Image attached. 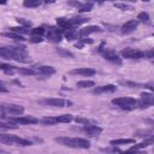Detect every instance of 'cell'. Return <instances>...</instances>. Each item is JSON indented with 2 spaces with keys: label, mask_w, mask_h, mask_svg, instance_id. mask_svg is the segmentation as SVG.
I'll list each match as a JSON object with an SVG mask.
<instances>
[{
  "label": "cell",
  "mask_w": 154,
  "mask_h": 154,
  "mask_svg": "<svg viewBox=\"0 0 154 154\" xmlns=\"http://www.w3.org/2000/svg\"><path fill=\"white\" fill-rule=\"evenodd\" d=\"M11 122L16 124H23V125H30V124H37L40 120L32 116H17L11 119Z\"/></svg>",
  "instance_id": "cell-8"
},
{
  "label": "cell",
  "mask_w": 154,
  "mask_h": 154,
  "mask_svg": "<svg viewBox=\"0 0 154 154\" xmlns=\"http://www.w3.org/2000/svg\"><path fill=\"white\" fill-rule=\"evenodd\" d=\"M114 6H116L117 8L124 10V11H132V10H135V8H134V6L128 5V4H124V2H116V4H114Z\"/></svg>",
  "instance_id": "cell-30"
},
{
  "label": "cell",
  "mask_w": 154,
  "mask_h": 154,
  "mask_svg": "<svg viewBox=\"0 0 154 154\" xmlns=\"http://www.w3.org/2000/svg\"><path fill=\"white\" fill-rule=\"evenodd\" d=\"M16 71L22 75H36L37 73L34 67H18L16 69Z\"/></svg>",
  "instance_id": "cell-24"
},
{
  "label": "cell",
  "mask_w": 154,
  "mask_h": 154,
  "mask_svg": "<svg viewBox=\"0 0 154 154\" xmlns=\"http://www.w3.org/2000/svg\"><path fill=\"white\" fill-rule=\"evenodd\" d=\"M112 103L125 109H132L137 106V100L130 96H122V97H116L112 100Z\"/></svg>",
  "instance_id": "cell-3"
},
{
  "label": "cell",
  "mask_w": 154,
  "mask_h": 154,
  "mask_svg": "<svg viewBox=\"0 0 154 154\" xmlns=\"http://www.w3.org/2000/svg\"><path fill=\"white\" fill-rule=\"evenodd\" d=\"M17 22H18L19 24H22L23 26H25V28H29V26L31 25V22H30V20H26V19H24V18H17Z\"/></svg>",
  "instance_id": "cell-37"
},
{
  "label": "cell",
  "mask_w": 154,
  "mask_h": 154,
  "mask_svg": "<svg viewBox=\"0 0 154 154\" xmlns=\"http://www.w3.org/2000/svg\"><path fill=\"white\" fill-rule=\"evenodd\" d=\"M2 35H4V36H6V37H10V38H12V40H14V41H24V37H23L22 35L17 34V32H13V31L4 32Z\"/></svg>",
  "instance_id": "cell-25"
},
{
  "label": "cell",
  "mask_w": 154,
  "mask_h": 154,
  "mask_svg": "<svg viewBox=\"0 0 154 154\" xmlns=\"http://www.w3.org/2000/svg\"><path fill=\"white\" fill-rule=\"evenodd\" d=\"M42 124L45 125H54L57 122H55V118H52V117H45L42 120H41Z\"/></svg>",
  "instance_id": "cell-35"
},
{
  "label": "cell",
  "mask_w": 154,
  "mask_h": 154,
  "mask_svg": "<svg viewBox=\"0 0 154 154\" xmlns=\"http://www.w3.org/2000/svg\"><path fill=\"white\" fill-rule=\"evenodd\" d=\"M153 102H154V96L152 93H142L140 100L137 101V106L140 108H148L153 106Z\"/></svg>",
  "instance_id": "cell-7"
},
{
  "label": "cell",
  "mask_w": 154,
  "mask_h": 154,
  "mask_svg": "<svg viewBox=\"0 0 154 154\" xmlns=\"http://www.w3.org/2000/svg\"><path fill=\"white\" fill-rule=\"evenodd\" d=\"M64 35H65V37H66L69 41L76 40V38L78 37V32H77V30H76L73 26H70V28L65 29V30H64Z\"/></svg>",
  "instance_id": "cell-19"
},
{
  "label": "cell",
  "mask_w": 154,
  "mask_h": 154,
  "mask_svg": "<svg viewBox=\"0 0 154 154\" xmlns=\"http://www.w3.org/2000/svg\"><path fill=\"white\" fill-rule=\"evenodd\" d=\"M7 2V0H0V5H5Z\"/></svg>",
  "instance_id": "cell-43"
},
{
  "label": "cell",
  "mask_w": 154,
  "mask_h": 154,
  "mask_svg": "<svg viewBox=\"0 0 154 154\" xmlns=\"http://www.w3.org/2000/svg\"><path fill=\"white\" fill-rule=\"evenodd\" d=\"M0 142L4 144H10V146H31V141L26 138H20L14 135H0Z\"/></svg>",
  "instance_id": "cell-2"
},
{
  "label": "cell",
  "mask_w": 154,
  "mask_h": 154,
  "mask_svg": "<svg viewBox=\"0 0 154 154\" xmlns=\"http://www.w3.org/2000/svg\"><path fill=\"white\" fill-rule=\"evenodd\" d=\"M75 122L78 124H83V125H88V124H96L95 120L93 119H88V118H75Z\"/></svg>",
  "instance_id": "cell-31"
},
{
  "label": "cell",
  "mask_w": 154,
  "mask_h": 154,
  "mask_svg": "<svg viewBox=\"0 0 154 154\" xmlns=\"http://www.w3.org/2000/svg\"><path fill=\"white\" fill-rule=\"evenodd\" d=\"M47 38L54 43H58L61 41V32L55 26H49L47 30Z\"/></svg>",
  "instance_id": "cell-10"
},
{
  "label": "cell",
  "mask_w": 154,
  "mask_h": 154,
  "mask_svg": "<svg viewBox=\"0 0 154 154\" xmlns=\"http://www.w3.org/2000/svg\"><path fill=\"white\" fill-rule=\"evenodd\" d=\"M100 31H102V29L100 26H97V25H88V26H84V28H82L79 30L78 36L81 38H84L85 36H88V35H90L93 32H100Z\"/></svg>",
  "instance_id": "cell-12"
},
{
  "label": "cell",
  "mask_w": 154,
  "mask_h": 154,
  "mask_svg": "<svg viewBox=\"0 0 154 154\" xmlns=\"http://www.w3.org/2000/svg\"><path fill=\"white\" fill-rule=\"evenodd\" d=\"M122 55L126 59H141L144 58V52H141L135 48H125L122 51Z\"/></svg>",
  "instance_id": "cell-9"
},
{
  "label": "cell",
  "mask_w": 154,
  "mask_h": 154,
  "mask_svg": "<svg viewBox=\"0 0 154 154\" xmlns=\"http://www.w3.org/2000/svg\"><path fill=\"white\" fill-rule=\"evenodd\" d=\"M17 126L14 125L13 122H10V123H4V122H0V129H16Z\"/></svg>",
  "instance_id": "cell-36"
},
{
  "label": "cell",
  "mask_w": 154,
  "mask_h": 154,
  "mask_svg": "<svg viewBox=\"0 0 154 154\" xmlns=\"http://www.w3.org/2000/svg\"><path fill=\"white\" fill-rule=\"evenodd\" d=\"M0 91H2V93H6L7 91V88L5 87V84L1 81H0Z\"/></svg>",
  "instance_id": "cell-42"
},
{
  "label": "cell",
  "mask_w": 154,
  "mask_h": 154,
  "mask_svg": "<svg viewBox=\"0 0 154 154\" xmlns=\"http://www.w3.org/2000/svg\"><path fill=\"white\" fill-rule=\"evenodd\" d=\"M142 1H144V2H148V1H150V0H142Z\"/></svg>",
  "instance_id": "cell-46"
},
{
  "label": "cell",
  "mask_w": 154,
  "mask_h": 154,
  "mask_svg": "<svg viewBox=\"0 0 154 154\" xmlns=\"http://www.w3.org/2000/svg\"><path fill=\"white\" fill-rule=\"evenodd\" d=\"M55 141L63 146H67L71 148H83L88 149L90 148V142L85 138H77V137H59L55 138Z\"/></svg>",
  "instance_id": "cell-1"
},
{
  "label": "cell",
  "mask_w": 154,
  "mask_h": 154,
  "mask_svg": "<svg viewBox=\"0 0 154 154\" xmlns=\"http://www.w3.org/2000/svg\"><path fill=\"white\" fill-rule=\"evenodd\" d=\"M93 6H94V4H93V2H89V1L85 2V4H81V6L78 7V12H79V13L89 12V11H91Z\"/></svg>",
  "instance_id": "cell-26"
},
{
  "label": "cell",
  "mask_w": 154,
  "mask_h": 154,
  "mask_svg": "<svg viewBox=\"0 0 154 154\" xmlns=\"http://www.w3.org/2000/svg\"><path fill=\"white\" fill-rule=\"evenodd\" d=\"M117 90V87L113 84H106V85H101V87H96L93 93L94 94H101V93H113Z\"/></svg>",
  "instance_id": "cell-15"
},
{
  "label": "cell",
  "mask_w": 154,
  "mask_h": 154,
  "mask_svg": "<svg viewBox=\"0 0 154 154\" xmlns=\"http://www.w3.org/2000/svg\"><path fill=\"white\" fill-rule=\"evenodd\" d=\"M87 135L89 136H99L101 132H102V128H100L99 125L96 124H88V125H84L83 129H82Z\"/></svg>",
  "instance_id": "cell-11"
},
{
  "label": "cell",
  "mask_w": 154,
  "mask_h": 154,
  "mask_svg": "<svg viewBox=\"0 0 154 154\" xmlns=\"http://www.w3.org/2000/svg\"><path fill=\"white\" fill-rule=\"evenodd\" d=\"M102 150H106V152H120V149L117 148L116 146H112V148H103Z\"/></svg>",
  "instance_id": "cell-41"
},
{
  "label": "cell",
  "mask_w": 154,
  "mask_h": 154,
  "mask_svg": "<svg viewBox=\"0 0 154 154\" xmlns=\"http://www.w3.org/2000/svg\"><path fill=\"white\" fill-rule=\"evenodd\" d=\"M71 75H81V76H93L95 75V70L90 67H81V69H75L70 72Z\"/></svg>",
  "instance_id": "cell-14"
},
{
  "label": "cell",
  "mask_w": 154,
  "mask_h": 154,
  "mask_svg": "<svg viewBox=\"0 0 154 154\" xmlns=\"http://www.w3.org/2000/svg\"><path fill=\"white\" fill-rule=\"evenodd\" d=\"M89 2H93V1H97V2H103L102 0H88Z\"/></svg>",
  "instance_id": "cell-44"
},
{
  "label": "cell",
  "mask_w": 154,
  "mask_h": 154,
  "mask_svg": "<svg viewBox=\"0 0 154 154\" xmlns=\"http://www.w3.org/2000/svg\"><path fill=\"white\" fill-rule=\"evenodd\" d=\"M45 0H24L23 5L25 7H29V8H34V7H38L41 4H43Z\"/></svg>",
  "instance_id": "cell-22"
},
{
  "label": "cell",
  "mask_w": 154,
  "mask_h": 154,
  "mask_svg": "<svg viewBox=\"0 0 154 154\" xmlns=\"http://www.w3.org/2000/svg\"><path fill=\"white\" fill-rule=\"evenodd\" d=\"M69 5L75 6V7H79V6H81V2L77 1V0H69Z\"/></svg>",
  "instance_id": "cell-39"
},
{
  "label": "cell",
  "mask_w": 154,
  "mask_h": 154,
  "mask_svg": "<svg viewBox=\"0 0 154 154\" xmlns=\"http://www.w3.org/2000/svg\"><path fill=\"white\" fill-rule=\"evenodd\" d=\"M57 123H70L73 120V117L71 114H61L58 117H54Z\"/></svg>",
  "instance_id": "cell-23"
},
{
  "label": "cell",
  "mask_w": 154,
  "mask_h": 154,
  "mask_svg": "<svg viewBox=\"0 0 154 154\" xmlns=\"http://www.w3.org/2000/svg\"><path fill=\"white\" fill-rule=\"evenodd\" d=\"M138 20L137 19H131V20H128L126 23L123 24L122 26V32L123 34H130L132 31H135V29L138 26Z\"/></svg>",
  "instance_id": "cell-13"
},
{
  "label": "cell",
  "mask_w": 154,
  "mask_h": 154,
  "mask_svg": "<svg viewBox=\"0 0 154 154\" xmlns=\"http://www.w3.org/2000/svg\"><path fill=\"white\" fill-rule=\"evenodd\" d=\"M42 103L47 105V106H53V107H66V106H71L72 102L65 99H60V97H52V99H46L41 101Z\"/></svg>",
  "instance_id": "cell-6"
},
{
  "label": "cell",
  "mask_w": 154,
  "mask_h": 154,
  "mask_svg": "<svg viewBox=\"0 0 154 154\" xmlns=\"http://www.w3.org/2000/svg\"><path fill=\"white\" fill-rule=\"evenodd\" d=\"M57 24H58V26H59L60 29H63V30L70 28L69 19H66V18H57Z\"/></svg>",
  "instance_id": "cell-28"
},
{
  "label": "cell",
  "mask_w": 154,
  "mask_h": 154,
  "mask_svg": "<svg viewBox=\"0 0 154 154\" xmlns=\"http://www.w3.org/2000/svg\"><path fill=\"white\" fill-rule=\"evenodd\" d=\"M119 83L120 84H124L126 87H130V88H140L141 87L140 83H135V82H130V81H120Z\"/></svg>",
  "instance_id": "cell-34"
},
{
  "label": "cell",
  "mask_w": 154,
  "mask_h": 154,
  "mask_svg": "<svg viewBox=\"0 0 154 154\" xmlns=\"http://www.w3.org/2000/svg\"><path fill=\"white\" fill-rule=\"evenodd\" d=\"M30 41L34 42V43H36V42H42V37H41V36H32V37L30 38Z\"/></svg>",
  "instance_id": "cell-40"
},
{
  "label": "cell",
  "mask_w": 154,
  "mask_h": 154,
  "mask_svg": "<svg viewBox=\"0 0 154 154\" xmlns=\"http://www.w3.org/2000/svg\"><path fill=\"white\" fill-rule=\"evenodd\" d=\"M16 66L13 65H10V64H4V63H0V70H2L7 75H12L14 71H16Z\"/></svg>",
  "instance_id": "cell-21"
},
{
  "label": "cell",
  "mask_w": 154,
  "mask_h": 154,
  "mask_svg": "<svg viewBox=\"0 0 154 154\" xmlns=\"http://www.w3.org/2000/svg\"><path fill=\"white\" fill-rule=\"evenodd\" d=\"M137 20L138 22H149V14L147 12H140L137 14Z\"/></svg>",
  "instance_id": "cell-33"
},
{
  "label": "cell",
  "mask_w": 154,
  "mask_h": 154,
  "mask_svg": "<svg viewBox=\"0 0 154 154\" xmlns=\"http://www.w3.org/2000/svg\"><path fill=\"white\" fill-rule=\"evenodd\" d=\"M89 19L90 18H88V17H73V18L69 19V24H70V26H73L75 28L77 25H81V24L87 23Z\"/></svg>",
  "instance_id": "cell-18"
},
{
  "label": "cell",
  "mask_w": 154,
  "mask_h": 154,
  "mask_svg": "<svg viewBox=\"0 0 154 154\" xmlns=\"http://www.w3.org/2000/svg\"><path fill=\"white\" fill-rule=\"evenodd\" d=\"M10 31H13V32H17L19 35H24V34H29V29H26L25 26H13V28H10Z\"/></svg>",
  "instance_id": "cell-29"
},
{
  "label": "cell",
  "mask_w": 154,
  "mask_h": 154,
  "mask_svg": "<svg viewBox=\"0 0 154 154\" xmlns=\"http://www.w3.org/2000/svg\"><path fill=\"white\" fill-rule=\"evenodd\" d=\"M30 34L32 36H42L45 34V29L42 26H38V28H34L30 30Z\"/></svg>",
  "instance_id": "cell-32"
},
{
  "label": "cell",
  "mask_w": 154,
  "mask_h": 154,
  "mask_svg": "<svg viewBox=\"0 0 154 154\" xmlns=\"http://www.w3.org/2000/svg\"><path fill=\"white\" fill-rule=\"evenodd\" d=\"M58 53H59V54H61V55H64V57H70V58H73V54H72L71 52H69V51L58 49Z\"/></svg>",
  "instance_id": "cell-38"
},
{
  "label": "cell",
  "mask_w": 154,
  "mask_h": 154,
  "mask_svg": "<svg viewBox=\"0 0 154 154\" xmlns=\"http://www.w3.org/2000/svg\"><path fill=\"white\" fill-rule=\"evenodd\" d=\"M123 1H130V2H135L136 0H123Z\"/></svg>",
  "instance_id": "cell-45"
},
{
  "label": "cell",
  "mask_w": 154,
  "mask_h": 154,
  "mask_svg": "<svg viewBox=\"0 0 154 154\" xmlns=\"http://www.w3.org/2000/svg\"><path fill=\"white\" fill-rule=\"evenodd\" d=\"M97 51L103 55L105 59H107V60H109V61H112L114 64H118V65L122 64V59L119 58V55L112 48H103V43H101V46L99 47Z\"/></svg>",
  "instance_id": "cell-5"
},
{
  "label": "cell",
  "mask_w": 154,
  "mask_h": 154,
  "mask_svg": "<svg viewBox=\"0 0 154 154\" xmlns=\"http://www.w3.org/2000/svg\"><path fill=\"white\" fill-rule=\"evenodd\" d=\"M95 85V82L94 81H79V82H77L76 83V87H78V88H91V87H94Z\"/></svg>",
  "instance_id": "cell-27"
},
{
  "label": "cell",
  "mask_w": 154,
  "mask_h": 154,
  "mask_svg": "<svg viewBox=\"0 0 154 154\" xmlns=\"http://www.w3.org/2000/svg\"><path fill=\"white\" fill-rule=\"evenodd\" d=\"M135 143L134 138H118V140H112L109 142L111 146H122V144H132Z\"/></svg>",
  "instance_id": "cell-20"
},
{
  "label": "cell",
  "mask_w": 154,
  "mask_h": 154,
  "mask_svg": "<svg viewBox=\"0 0 154 154\" xmlns=\"http://www.w3.org/2000/svg\"><path fill=\"white\" fill-rule=\"evenodd\" d=\"M36 70L37 73H41L43 76H51L55 72V69L52 66H38V67H34Z\"/></svg>",
  "instance_id": "cell-16"
},
{
  "label": "cell",
  "mask_w": 154,
  "mask_h": 154,
  "mask_svg": "<svg viewBox=\"0 0 154 154\" xmlns=\"http://www.w3.org/2000/svg\"><path fill=\"white\" fill-rule=\"evenodd\" d=\"M152 143H153V138L150 137V138H148V140H144L143 142H141V143H138V144H135V146H132L131 148H129V152H136V150H140V149H142V148L149 147Z\"/></svg>",
  "instance_id": "cell-17"
},
{
  "label": "cell",
  "mask_w": 154,
  "mask_h": 154,
  "mask_svg": "<svg viewBox=\"0 0 154 154\" xmlns=\"http://www.w3.org/2000/svg\"><path fill=\"white\" fill-rule=\"evenodd\" d=\"M0 111H2L5 114L17 117L24 113V107L22 105H16V103H2L0 105Z\"/></svg>",
  "instance_id": "cell-4"
}]
</instances>
